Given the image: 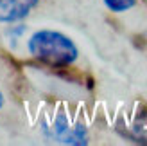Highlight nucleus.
I'll list each match as a JSON object with an SVG mask.
<instances>
[{"label":"nucleus","instance_id":"nucleus-2","mask_svg":"<svg viewBox=\"0 0 147 146\" xmlns=\"http://www.w3.org/2000/svg\"><path fill=\"white\" fill-rule=\"evenodd\" d=\"M43 137L49 141L59 143V144H70V146H84L90 141L88 128L81 123L70 125L67 115L59 114L50 125H43L41 128Z\"/></svg>","mask_w":147,"mask_h":146},{"label":"nucleus","instance_id":"nucleus-3","mask_svg":"<svg viewBox=\"0 0 147 146\" xmlns=\"http://www.w3.org/2000/svg\"><path fill=\"white\" fill-rule=\"evenodd\" d=\"M40 0H0V24H16L31 14Z\"/></svg>","mask_w":147,"mask_h":146},{"label":"nucleus","instance_id":"nucleus-1","mask_svg":"<svg viewBox=\"0 0 147 146\" xmlns=\"http://www.w3.org/2000/svg\"><path fill=\"white\" fill-rule=\"evenodd\" d=\"M27 50L34 60L54 69L70 67L79 58V47L76 42L54 29L34 31L27 40Z\"/></svg>","mask_w":147,"mask_h":146},{"label":"nucleus","instance_id":"nucleus-5","mask_svg":"<svg viewBox=\"0 0 147 146\" xmlns=\"http://www.w3.org/2000/svg\"><path fill=\"white\" fill-rule=\"evenodd\" d=\"M24 33H25V25H22V24H18V25H9V27L5 29V38L14 45V43H16L22 36H24Z\"/></svg>","mask_w":147,"mask_h":146},{"label":"nucleus","instance_id":"nucleus-6","mask_svg":"<svg viewBox=\"0 0 147 146\" xmlns=\"http://www.w3.org/2000/svg\"><path fill=\"white\" fill-rule=\"evenodd\" d=\"M4 103H5V99H4V94L0 92V110H2V108H4Z\"/></svg>","mask_w":147,"mask_h":146},{"label":"nucleus","instance_id":"nucleus-4","mask_svg":"<svg viewBox=\"0 0 147 146\" xmlns=\"http://www.w3.org/2000/svg\"><path fill=\"white\" fill-rule=\"evenodd\" d=\"M111 13H126L136 5V0H102Z\"/></svg>","mask_w":147,"mask_h":146}]
</instances>
